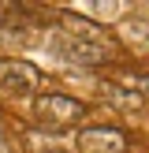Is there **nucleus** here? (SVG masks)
<instances>
[{
  "mask_svg": "<svg viewBox=\"0 0 149 153\" xmlns=\"http://www.w3.org/2000/svg\"><path fill=\"white\" fill-rule=\"evenodd\" d=\"M60 52H63V60H74V64H101L104 56V45L93 41V37H60Z\"/></svg>",
  "mask_w": 149,
  "mask_h": 153,
  "instance_id": "f03ea898",
  "label": "nucleus"
},
{
  "mask_svg": "<svg viewBox=\"0 0 149 153\" xmlns=\"http://www.w3.org/2000/svg\"><path fill=\"white\" fill-rule=\"evenodd\" d=\"M78 146L89 149V153H123L127 149V138L112 127H89V131L78 134Z\"/></svg>",
  "mask_w": 149,
  "mask_h": 153,
  "instance_id": "7ed1b4c3",
  "label": "nucleus"
},
{
  "mask_svg": "<svg viewBox=\"0 0 149 153\" xmlns=\"http://www.w3.org/2000/svg\"><path fill=\"white\" fill-rule=\"evenodd\" d=\"M41 112L52 120H60V123H67V120H78L86 116V105L74 101V97H60V94H45L41 97Z\"/></svg>",
  "mask_w": 149,
  "mask_h": 153,
  "instance_id": "20e7f679",
  "label": "nucleus"
},
{
  "mask_svg": "<svg viewBox=\"0 0 149 153\" xmlns=\"http://www.w3.org/2000/svg\"><path fill=\"white\" fill-rule=\"evenodd\" d=\"M0 86L11 94H34L41 86V71L26 60H0Z\"/></svg>",
  "mask_w": 149,
  "mask_h": 153,
  "instance_id": "f257e3e1",
  "label": "nucleus"
}]
</instances>
